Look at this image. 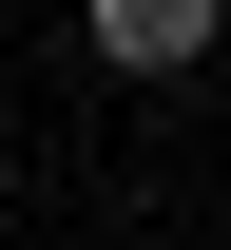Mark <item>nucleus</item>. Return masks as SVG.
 <instances>
[{
    "instance_id": "f257e3e1",
    "label": "nucleus",
    "mask_w": 231,
    "mask_h": 250,
    "mask_svg": "<svg viewBox=\"0 0 231 250\" xmlns=\"http://www.w3.org/2000/svg\"><path fill=\"white\" fill-rule=\"evenodd\" d=\"M97 58L116 77H193L212 58V0H97Z\"/></svg>"
}]
</instances>
